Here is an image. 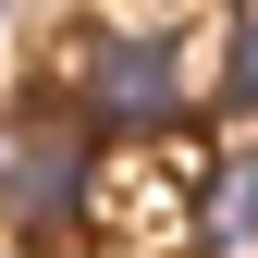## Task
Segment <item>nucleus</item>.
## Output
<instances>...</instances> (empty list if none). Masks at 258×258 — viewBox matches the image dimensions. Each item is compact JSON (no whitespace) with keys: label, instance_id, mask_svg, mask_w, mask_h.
<instances>
[{"label":"nucleus","instance_id":"f257e3e1","mask_svg":"<svg viewBox=\"0 0 258 258\" xmlns=\"http://www.w3.org/2000/svg\"><path fill=\"white\" fill-rule=\"evenodd\" d=\"M61 74H74V99L99 111V123H123V136H160V123L184 111V61H172V37H136V25L74 37V49H61Z\"/></svg>","mask_w":258,"mask_h":258},{"label":"nucleus","instance_id":"f03ea898","mask_svg":"<svg viewBox=\"0 0 258 258\" xmlns=\"http://www.w3.org/2000/svg\"><path fill=\"white\" fill-rule=\"evenodd\" d=\"M74 209H86V136L49 123V111L0 123V221L13 234H61Z\"/></svg>","mask_w":258,"mask_h":258},{"label":"nucleus","instance_id":"7ed1b4c3","mask_svg":"<svg viewBox=\"0 0 258 258\" xmlns=\"http://www.w3.org/2000/svg\"><path fill=\"white\" fill-rule=\"evenodd\" d=\"M197 234H209V258H258V160H234V172L209 184V221H197Z\"/></svg>","mask_w":258,"mask_h":258},{"label":"nucleus","instance_id":"20e7f679","mask_svg":"<svg viewBox=\"0 0 258 258\" xmlns=\"http://www.w3.org/2000/svg\"><path fill=\"white\" fill-rule=\"evenodd\" d=\"M234 99H246V111H258V13H246V25H234Z\"/></svg>","mask_w":258,"mask_h":258},{"label":"nucleus","instance_id":"39448f33","mask_svg":"<svg viewBox=\"0 0 258 258\" xmlns=\"http://www.w3.org/2000/svg\"><path fill=\"white\" fill-rule=\"evenodd\" d=\"M0 13H13V0H0Z\"/></svg>","mask_w":258,"mask_h":258}]
</instances>
